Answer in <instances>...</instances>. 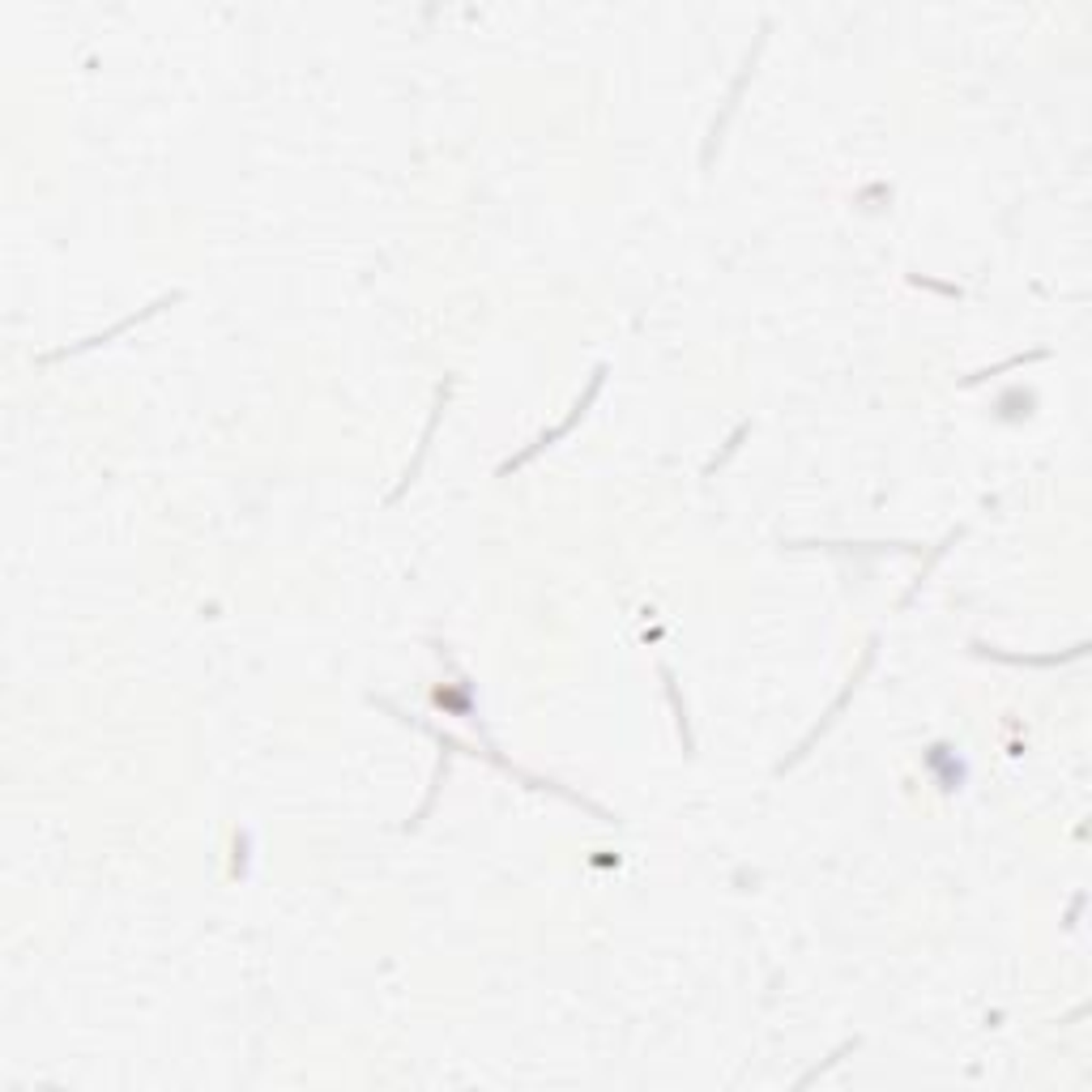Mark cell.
<instances>
[{
    "label": "cell",
    "mask_w": 1092,
    "mask_h": 1092,
    "mask_svg": "<svg viewBox=\"0 0 1092 1092\" xmlns=\"http://www.w3.org/2000/svg\"><path fill=\"white\" fill-rule=\"evenodd\" d=\"M1037 359H1045V350H1033V355H1012V359H1003V363H998V367H986V371H977V376H969L965 385H977V380H986V376H1003V371H1012V367L1037 363Z\"/></svg>",
    "instance_id": "cell-4"
},
{
    "label": "cell",
    "mask_w": 1092,
    "mask_h": 1092,
    "mask_svg": "<svg viewBox=\"0 0 1092 1092\" xmlns=\"http://www.w3.org/2000/svg\"><path fill=\"white\" fill-rule=\"evenodd\" d=\"M747 431H752V427H747V423H743V427H738V431H734V436H729V444H726V448H722V453H717V457H713V462H708V465H704V474H713V470H717V465H722V462H726V457H729V453H734V448H738V439H743V436H747Z\"/></svg>",
    "instance_id": "cell-5"
},
{
    "label": "cell",
    "mask_w": 1092,
    "mask_h": 1092,
    "mask_svg": "<svg viewBox=\"0 0 1092 1092\" xmlns=\"http://www.w3.org/2000/svg\"><path fill=\"white\" fill-rule=\"evenodd\" d=\"M661 683H666V696H670V708H675V722H679V734H683V752L691 755L696 752V743H691V729H687V704H683L679 687H675V675L661 666Z\"/></svg>",
    "instance_id": "cell-3"
},
{
    "label": "cell",
    "mask_w": 1092,
    "mask_h": 1092,
    "mask_svg": "<svg viewBox=\"0 0 1092 1092\" xmlns=\"http://www.w3.org/2000/svg\"><path fill=\"white\" fill-rule=\"evenodd\" d=\"M602 380H607V367H598V371L589 376V385H584V393H581V397H577V406H572V414H568L563 423H555V427H551V431H542V436H538L534 444H530V448H521L516 457H508V462L500 465V478H508L512 470H521V465H530V462H534V457H538V453H542V448H551V444H555L559 436H568V431H572V427H577V423H581V418H584V410H589V406L598 401V393H602Z\"/></svg>",
    "instance_id": "cell-1"
},
{
    "label": "cell",
    "mask_w": 1092,
    "mask_h": 1092,
    "mask_svg": "<svg viewBox=\"0 0 1092 1092\" xmlns=\"http://www.w3.org/2000/svg\"><path fill=\"white\" fill-rule=\"evenodd\" d=\"M977 653L990 657V661H1007V666H1063V661H1075V657L1084 653V645H1075V649H1067V653L1024 657V653H998V649H990V645H981V640H977Z\"/></svg>",
    "instance_id": "cell-2"
}]
</instances>
